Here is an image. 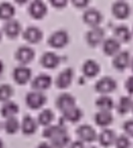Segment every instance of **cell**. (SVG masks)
<instances>
[{"label": "cell", "instance_id": "cell-6", "mask_svg": "<svg viewBox=\"0 0 133 148\" xmlns=\"http://www.w3.org/2000/svg\"><path fill=\"white\" fill-rule=\"evenodd\" d=\"M83 21L86 25H90L92 27H99L100 23L103 19V15L98 9L96 8H88L83 13Z\"/></svg>", "mask_w": 133, "mask_h": 148}, {"label": "cell", "instance_id": "cell-28", "mask_svg": "<svg viewBox=\"0 0 133 148\" xmlns=\"http://www.w3.org/2000/svg\"><path fill=\"white\" fill-rule=\"evenodd\" d=\"M96 106L100 109V111L110 112L114 108V101L111 97L107 95H102L96 101Z\"/></svg>", "mask_w": 133, "mask_h": 148}, {"label": "cell", "instance_id": "cell-11", "mask_svg": "<svg viewBox=\"0 0 133 148\" xmlns=\"http://www.w3.org/2000/svg\"><path fill=\"white\" fill-rule=\"evenodd\" d=\"M75 103L76 101L73 95H69V93H62L58 97L57 101H56V106L60 111L65 112L75 107Z\"/></svg>", "mask_w": 133, "mask_h": 148}, {"label": "cell", "instance_id": "cell-10", "mask_svg": "<svg viewBox=\"0 0 133 148\" xmlns=\"http://www.w3.org/2000/svg\"><path fill=\"white\" fill-rule=\"evenodd\" d=\"M131 63V57L129 52L127 51H120L117 53L113 60V64H114L115 68L118 70H124L130 65Z\"/></svg>", "mask_w": 133, "mask_h": 148}, {"label": "cell", "instance_id": "cell-43", "mask_svg": "<svg viewBox=\"0 0 133 148\" xmlns=\"http://www.w3.org/2000/svg\"><path fill=\"white\" fill-rule=\"evenodd\" d=\"M1 39H2V32L0 31V41H1Z\"/></svg>", "mask_w": 133, "mask_h": 148}, {"label": "cell", "instance_id": "cell-1", "mask_svg": "<svg viewBox=\"0 0 133 148\" xmlns=\"http://www.w3.org/2000/svg\"><path fill=\"white\" fill-rule=\"evenodd\" d=\"M46 101H47L46 95L42 91H31L25 97V103H27L28 107L33 110L40 109V108L45 105Z\"/></svg>", "mask_w": 133, "mask_h": 148}, {"label": "cell", "instance_id": "cell-13", "mask_svg": "<svg viewBox=\"0 0 133 148\" xmlns=\"http://www.w3.org/2000/svg\"><path fill=\"white\" fill-rule=\"evenodd\" d=\"M5 35L9 38H17L21 32V25L17 19H9L6 21L4 27H3Z\"/></svg>", "mask_w": 133, "mask_h": 148}, {"label": "cell", "instance_id": "cell-36", "mask_svg": "<svg viewBox=\"0 0 133 148\" xmlns=\"http://www.w3.org/2000/svg\"><path fill=\"white\" fill-rule=\"evenodd\" d=\"M51 4L57 8H62L67 4V1H65V0H52Z\"/></svg>", "mask_w": 133, "mask_h": 148}, {"label": "cell", "instance_id": "cell-35", "mask_svg": "<svg viewBox=\"0 0 133 148\" xmlns=\"http://www.w3.org/2000/svg\"><path fill=\"white\" fill-rule=\"evenodd\" d=\"M123 128H124V130H125V132H126V133H128L130 136H132V131H133V122H132V120H129V121L125 122Z\"/></svg>", "mask_w": 133, "mask_h": 148}, {"label": "cell", "instance_id": "cell-24", "mask_svg": "<svg viewBox=\"0 0 133 148\" xmlns=\"http://www.w3.org/2000/svg\"><path fill=\"white\" fill-rule=\"evenodd\" d=\"M113 120V115L111 114V112L107 111H99L98 113L94 115V121L101 127H107L110 124H112Z\"/></svg>", "mask_w": 133, "mask_h": 148}, {"label": "cell", "instance_id": "cell-40", "mask_svg": "<svg viewBox=\"0 0 133 148\" xmlns=\"http://www.w3.org/2000/svg\"><path fill=\"white\" fill-rule=\"evenodd\" d=\"M37 148H52V146L49 143H47V142H42V143H40L38 145Z\"/></svg>", "mask_w": 133, "mask_h": 148}, {"label": "cell", "instance_id": "cell-4", "mask_svg": "<svg viewBox=\"0 0 133 148\" xmlns=\"http://www.w3.org/2000/svg\"><path fill=\"white\" fill-rule=\"evenodd\" d=\"M76 134L80 138V141L83 142H92L96 139V132L90 125L83 124L78 127L76 130Z\"/></svg>", "mask_w": 133, "mask_h": 148}, {"label": "cell", "instance_id": "cell-27", "mask_svg": "<svg viewBox=\"0 0 133 148\" xmlns=\"http://www.w3.org/2000/svg\"><path fill=\"white\" fill-rule=\"evenodd\" d=\"M82 117V112L81 110L78 107H73L71 109L67 110V111L63 112V118L65 120L69 122H72V123H75V122H78Z\"/></svg>", "mask_w": 133, "mask_h": 148}, {"label": "cell", "instance_id": "cell-3", "mask_svg": "<svg viewBox=\"0 0 133 148\" xmlns=\"http://www.w3.org/2000/svg\"><path fill=\"white\" fill-rule=\"evenodd\" d=\"M32 77V70L28 66L19 65L14 68L13 71V78L19 84H25L28 81H30Z\"/></svg>", "mask_w": 133, "mask_h": 148}, {"label": "cell", "instance_id": "cell-41", "mask_svg": "<svg viewBox=\"0 0 133 148\" xmlns=\"http://www.w3.org/2000/svg\"><path fill=\"white\" fill-rule=\"evenodd\" d=\"M3 69H4V65H3V63H2V61L0 60V74L2 73V71H3Z\"/></svg>", "mask_w": 133, "mask_h": 148}, {"label": "cell", "instance_id": "cell-16", "mask_svg": "<svg viewBox=\"0 0 133 148\" xmlns=\"http://www.w3.org/2000/svg\"><path fill=\"white\" fill-rule=\"evenodd\" d=\"M41 63L44 67L53 69L56 68L60 63V57L54 52H46L41 58Z\"/></svg>", "mask_w": 133, "mask_h": 148}, {"label": "cell", "instance_id": "cell-31", "mask_svg": "<svg viewBox=\"0 0 133 148\" xmlns=\"http://www.w3.org/2000/svg\"><path fill=\"white\" fill-rule=\"evenodd\" d=\"M54 120V114L50 109H46L42 111L38 118V122L43 126H49Z\"/></svg>", "mask_w": 133, "mask_h": 148}, {"label": "cell", "instance_id": "cell-44", "mask_svg": "<svg viewBox=\"0 0 133 148\" xmlns=\"http://www.w3.org/2000/svg\"><path fill=\"white\" fill-rule=\"evenodd\" d=\"M90 148H98V147H94V146H92V147H90Z\"/></svg>", "mask_w": 133, "mask_h": 148}, {"label": "cell", "instance_id": "cell-38", "mask_svg": "<svg viewBox=\"0 0 133 148\" xmlns=\"http://www.w3.org/2000/svg\"><path fill=\"white\" fill-rule=\"evenodd\" d=\"M73 4L77 7H85L88 4V1H85V0H77V1H73Z\"/></svg>", "mask_w": 133, "mask_h": 148}, {"label": "cell", "instance_id": "cell-14", "mask_svg": "<svg viewBox=\"0 0 133 148\" xmlns=\"http://www.w3.org/2000/svg\"><path fill=\"white\" fill-rule=\"evenodd\" d=\"M35 56V52L32 48L27 47V46H23L17 49V53H15V57L17 60L19 61L21 64H28L34 59Z\"/></svg>", "mask_w": 133, "mask_h": 148}, {"label": "cell", "instance_id": "cell-8", "mask_svg": "<svg viewBox=\"0 0 133 148\" xmlns=\"http://www.w3.org/2000/svg\"><path fill=\"white\" fill-rule=\"evenodd\" d=\"M73 70L72 68H66L63 71L58 74L56 78V85L59 88H66L71 84V81L73 79Z\"/></svg>", "mask_w": 133, "mask_h": 148}, {"label": "cell", "instance_id": "cell-39", "mask_svg": "<svg viewBox=\"0 0 133 148\" xmlns=\"http://www.w3.org/2000/svg\"><path fill=\"white\" fill-rule=\"evenodd\" d=\"M125 86L128 89L129 92L131 93V91H132V77H129V78L127 79L126 83H125Z\"/></svg>", "mask_w": 133, "mask_h": 148}, {"label": "cell", "instance_id": "cell-32", "mask_svg": "<svg viewBox=\"0 0 133 148\" xmlns=\"http://www.w3.org/2000/svg\"><path fill=\"white\" fill-rule=\"evenodd\" d=\"M4 129L8 134H14L19 129V122L15 117L7 118L4 122Z\"/></svg>", "mask_w": 133, "mask_h": 148}, {"label": "cell", "instance_id": "cell-2", "mask_svg": "<svg viewBox=\"0 0 133 148\" xmlns=\"http://www.w3.org/2000/svg\"><path fill=\"white\" fill-rule=\"evenodd\" d=\"M86 41L92 47L100 45L104 42L105 39V31L104 29L100 27H92L90 31L86 33Z\"/></svg>", "mask_w": 133, "mask_h": 148}, {"label": "cell", "instance_id": "cell-12", "mask_svg": "<svg viewBox=\"0 0 133 148\" xmlns=\"http://www.w3.org/2000/svg\"><path fill=\"white\" fill-rule=\"evenodd\" d=\"M52 84V78L48 74H39L37 77L32 82V86L35 90L43 91L45 89L49 88L50 85Z\"/></svg>", "mask_w": 133, "mask_h": 148}, {"label": "cell", "instance_id": "cell-9", "mask_svg": "<svg viewBox=\"0 0 133 148\" xmlns=\"http://www.w3.org/2000/svg\"><path fill=\"white\" fill-rule=\"evenodd\" d=\"M29 11L34 18L40 19L47 14V6L41 0H35L30 4Z\"/></svg>", "mask_w": 133, "mask_h": 148}, {"label": "cell", "instance_id": "cell-30", "mask_svg": "<svg viewBox=\"0 0 133 148\" xmlns=\"http://www.w3.org/2000/svg\"><path fill=\"white\" fill-rule=\"evenodd\" d=\"M66 128L63 125L59 124V125H49L43 132V135L48 139H52L54 136H56L57 134H59L60 132H62L63 130H65Z\"/></svg>", "mask_w": 133, "mask_h": 148}, {"label": "cell", "instance_id": "cell-19", "mask_svg": "<svg viewBox=\"0 0 133 148\" xmlns=\"http://www.w3.org/2000/svg\"><path fill=\"white\" fill-rule=\"evenodd\" d=\"M51 140V144L50 145L52 146V148H64L69 144L70 142V137L67 134V131L63 130L62 132H60L59 134H57L56 136H54Z\"/></svg>", "mask_w": 133, "mask_h": 148}, {"label": "cell", "instance_id": "cell-17", "mask_svg": "<svg viewBox=\"0 0 133 148\" xmlns=\"http://www.w3.org/2000/svg\"><path fill=\"white\" fill-rule=\"evenodd\" d=\"M23 38L27 40L29 43L36 44L39 43L43 38V33L38 27H29L23 33Z\"/></svg>", "mask_w": 133, "mask_h": 148}, {"label": "cell", "instance_id": "cell-20", "mask_svg": "<svg viewBox=\"0 0 133 148\" xmlns=\"http://www.w3.org/2000/svg\"><path fill=\"white\" fill-rule=\"evenodd\" d=\"M115 39L119 43H128L131 40V32L126 25H118L114 29Z\"/></svg>", "mask_w": 133, "mask_h": 148}, {"label": "cell", "instance_id": "cell-26", "mask_svg": "<svg viewBox=\"0 0 133 148\" xmlns=\"http://www.w3.org/2000/svg\"><path fill=\"white\" fill-rule=\"evenodd\" d=\"M14 13L15 8L11 3L2 2L0 4V18L1 19H5V21L12 19Z\"/></svg>", "mask_w": 133, "mask_h": 148}, {"label": "cell", "instance_id": "cell-15", "mask_svg": "<svg viewBox=\"0 0 133 148\" xmlns=\"http://www.w3.org/2000/svg\"><path fill=\"white\" fill-rule=\"evenodd\" d=\"M113 14L117 17V18H127L130 14V6L128 3L124 2V1H117L113 5Z\"/></svg>", "mask_w": 133, "mask_h": 148}, {"label": "cell", "instance_id": "cell-34", "mask_svg": "<svg viewBox=\"0 0 133 148\" xmlns=\"http://www.w3.org/2000/svg\"><path fill=\"white\" fill-rule=\"evenodd\" d=\"M115 145H116L117 148H129V146H130V140L126 136L121 135L119 137H116Z\"/></svg>", "mask_w": 133, "mask_h": 148}, {"label": "cell", "instance_id": "cell-22", "mask_svg": "<svg viewBox=\"0 0 133 148\" xmlns=\"http://www.w3.org/2000/svg\"><path fill=\"white\" fill-rule=\"evenodd\" d=\"M82 72L88 77H94L100 72V65L94 60H86L82 66Z\"/></svg>", "mask_w": 133, "mask_h": 148}, {"label": "cell", "instance_id": "cell-18", "mask_svg": "<svg viewBox=\"0 0 133 148\" xmlns=\"http://www.w3.org/2000/svg\"><path fill=\"white\" fill-rule=\"evenodd\" d=\"M121 44L115 38H109L103 42V50L109 56L116 55L120 52Z\"/></svg>", "mask_w": 133, "mask_h": 148}, {"label": "cell", "instance_id": "cell-37", "mask_svg": "<svg viewBox=\"0 0 133 148\" xmlns=\"http://www.w3.org/2000/svg\"><path fill=\"white\" fill-rule=\"evenodd\" d=\"M69 148H85L83 145V142H81L80 140H76V141L72 142L69 145Z\"/></svg>", "mask_w": 133, "mask_h": 148}, {"label": "cell", "instance_id": "cell-21", "mask_svg": "<svg viewBox=\"0 0 133 148\" xmlns=\"http://www.w3.org/2000/svg\"><path fill=\"white\" fill-rule=\"evenodd\" d=\"M38 128L37 121L32 116H25L21 121V131L27 135H32L36 132Z\"/></svg>", "mask_w": 133, "mask_h": 148}, {"label": "cell", "instance_id": "cell-42", "mask_svg": "<svg viewBox=\"0 0 133 148\" xmlns=\"http://www.w3.org/2000/svg\"><path fill=\"white\" fill-rule=\"evenodd\" d=\"M3 146H4V144H3L2 140L0 139V148H3Z\"/></svg>", "mask_w": 133, "mask_h": 148}, {"label": "cell", "instance_id": "cell-23", "mask_svg": "<svg viewBox=\"0 0 133 148\" xmlns=\"http://www.w3.org/2000/svg\"><path fill=\"white\" fill-rule=\"evenodd\" d=\"M115 140H116V134L113 130L104 129L99 135V141L105 147H108V146L114 144Z\"/></svg>", "mask_w": 133, "mask_h": 148}, {"label": "cell", "instance_id": "cell-33", "mask_svg": "<svg viewBox=\"0 0 133 148\" xmlns=\"http://www.w3.org/2000/svg\"><path fill=\"white\" fill-rule=\"evenodd\" d=\"M13 95V89L9 84H1L0 85V101H8L11 95Z\"/></svg>", "mask_w": 133, "mask_h": 148}, {"label": "cell", "instance_id": "cell-7", "mask_svg": "<svg viewBox=\"0 0 133 148\" xmlns=\"http://www.w3.org/2000/svg\"><path fill=\"white\" fill-rule=\"evenodd\" d=\"M117 86V83L115 81V79H113L112 77L105 76L103 78H101L99 81H96V89L98 92L101 93H109L112 92Z\"/></svg>", "mask_w": 133, "mask_h": 148}, {"label": "cell", "instance_id": "cell-29", "mask_svg": "<svg viewBox=\"0 0 133 148\" xmlns=\"http://www.w3.org/2000/svg\"><path fill=\"white\" fill-rule=\"evenodd\" d=\"M132 109V99L130 97H122L117 105V111L120 114H127Z\"/></svg>", "mask_w": 133, "mask_h": 148}, {"label": "cell", "instance_id": "cell-5", "mask_svg": "<svg viewBox=\"0 0 133 148\" xmlns=\"http://www.w3.org/2000/svg\"><path fill=\"white\" fill-rule=\"evenodd\" d=\"M69 42L68 34L65 31H57L53 33L49 38V45L53 48H62Z\"/></svg>", "mask_w": 133, "mask_h": 148}, {"label": "cell", "instance_id": "cell-25", "mask_svg": "<svg viewBox=\"0 0 133 148\" xmlns=\"http://www.w3.org/2000/svg\"><path fill=\"white\" fill-rule=\"evenodd\" d=\"M19 106L14 103V101H5L4 105L1 108V115L4 118H11L14 117L17 113H19Z\"/></svg>", "mask_w": 133, "mask_h": 148}]
</instances>
